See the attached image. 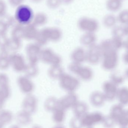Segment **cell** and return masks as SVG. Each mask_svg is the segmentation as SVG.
<instances>
[{"label": "cell", "instance_id": "cell-13", "mask_svg": "<svg viewBox=\"0 0 128 128\" xmlns=\"http://www.w3.org/2000/svg\"><path fill=\"white\" fill-rule=\"evenodd\" d=\"M18 84L22 92L26 95L31 94L34 90V84L30 78L26 76H22L18 79Z\"/></svg>", "mask_w": 128, "mask_h": 128}, {"label": "cell", "instance_id": "cell-3", "mask_svg": "<svg viewBox=\"0 0 128 128\" xmlns=\"http://www.w3.org/2000/svg\"><path fill=\"white\" fill-rule=\"evenodd\" d=\"M58 81L61 88L67 92H75L80 85L78 78L65 73L58 80Z\"/></svg>", "mask_w": 128, "mask_h": 128}, {"label": "cell", "instance_id": "cell-5", "mask_svg": "<svg viewBox=\"0 0 128 128\" xmlns=\"http://www.w3.org/2000/svg\"><path fill=\"white\" fill-rule=\"evenodd\" d=\"M78 26L80 30L84 33H95L99 28L98 22L92 18L84 17L78 22Z\"/></svg>", "mask_w": 128, "mask_h": 128}, {"label": "cell", "instance_id": "cell-32", "mask_svg": "<svg viewBox=\"0 0 128 128\" xmlns=\"http://www.w3.org/2000/svg\"><path fill=\"white\" fill-rule=\"evenodd\" d=\"M10 95V91L8 86L0 87V109L2 108Z\"/></svg>", "mask_w": 128, "mask_h": 128}, {"label": "cell", "instance_id": "cell-21", "mask_svg": "<svg viewBox=\"0 0 128 128\" xmlns=\"http://www.w3.org/2000/svg\"><path fill=\"white\" fill-rule=\"evenodd\" d=\"M64 73L61 65L51 66L48 71V75L51 79L58 80Z\"/></svg>", "mask_w": 128, "mask_h": 128}, {"label": "cell", "instance_id": "cell-18", "mask_svg": "<svg viewBox=\"0 0 128 128\" xmlns=\"http://www.w3.org/2000/svg\"><path fill=\"white\" fill-rule=\"evenodd\" d=\"M89 100L92 106L98 107L104 104L106 98L103 92L99 91H95L91 93Z\"/></svg>", "mask_w": 128, "mask_h": 128}, {"label": "cell", "instance_id": "cell-39", "mask_svg": "<svg viewBox=\"0 0 128 128\" xmlns=\"http://www.w3.org/2000/svg\"><path fill=\"white\" fill-rule=\"evenodd\" d=\"M70 128H83L81 118L74 116L70 122Z\"/></svg>", "mask_w": 128, "mask_h": 128}, {"label": "cell", "instance_id": "cell-57", "mask_svg": "<svg viewBox=\"0 0 128 128\" xmlns=\"http://www.w3.org/2000/svg\"></svg>", "mask_w": 128, "mask_h": 128}, {"label": "cell", "instance_id": "cell-36", "mask_svg": "<svg viewBox=\"0 0 128 128\" xmlns=\"http://www.w3.org/2000/svg\"><path fill=\"white\" fill-rule=\"evenodd\" d=\"M10 64V58L7 56L6 52H2L0 54V68L6 69Z\"/></svg>", "mask_w": 128, "mask_h": 128}, {"label": "cell", "instance_id": "cell-53", "mask_svg": "<svg viewBox=\"0 0 128 128\" xmlns=\"http://www.w3.org/2000/svg\"><path fill=\"white\" fill-rule=\"evenodd\" d=\"M52 128H65L61 124H58L56 126Z\"/></svg>", "mask_w": 128, "mask_h": 128}, {"label": "cell", "instance_id": "cell-26", "mask_svg": "<svg viewBox=\"0 0 128 128\" xmlns=\"http://www.w3.org/2000/svg\"><path fill=\"white\" fill-rule=\"evenodd\" d=\"M122 0H107L106 2V8L112 12H118L122 7Z\"/></svg>", "mask_w": 128, "mask_h": 128}, {"label": "cell", "instance_id": "cell-33", "mask_svg": "<svg viewBox=\"0 0 128 128\" xmlns=\"http://www.w3.org/2000/svg\"><path fill=\"white\" fill-rule=\"evenodd\" d=\"M112 29V35L114 37L123 39V38L126 36L124 27L116 25Z\"/></svg>", "mask_w": 128, "mask_h": 128}, {"label": "cell", "instance_id": "cell-17", "mask_svg": "<svg viewBox=\"0 0 128 128\" xmlns=\"http://www.w3.org/2000/svg\"><path fill=\"white\" fill-rule=\"evenodd\" d=\"M97 36L95 33H84L80 38V42L84 46L89 48L96 44Z\"/></svg>", "mask_w": 128, "mask_h": 128}, {"label": "cell", "instance_id": "cell-9", "mask_svg": "<svg viewBox=\"0 0 128 128\" xmlns=\"http://www.w3.org/2000/svg\"><path fill=\"white\" fill-rule=\"evenodd\" d=\"M38 106L37 98L32 94L27 95L23 99L22 102V110L32 115L36 112Z\"/></svg>", "mask_w": 128, "mask_h": 128}, {"label": "cell", "instance_id": "cell-44", "mask_svg": "<svg viewBox=\"0 0 128 128\" xmlns=\"http://www.w3.org/2000/svg\"><path fill=\"white\" fill-rule=\"evenodd\" d=\"M8 79L4 74H0V87L8 86Z\"/></svg>", "mask_w": 128, "mask_h": 128}, {"label": "cell", "instance_id": "cell-22", "mask_svg": "<svg viewBox=\"0 0 128 128\" xmlns=\"http://www.w3.org/2000/svg\"><path fill=\"white\" fill-rule=\"evenodd\" d=\"M16 120L20 125L26 126L30 124L32 122V115L22 110L17 114Z\"/></svg>", "mask_w": 128, "mask_h": 128}, {"label": "cell", "instance_id": "cell-42", "mask_svg": "<svg viewBox=\"0 0 128 128\" xmlns=\"http://www.w3.org/2000/svg\"><path fill=\"white\" fill-rule=\"evenodd\" d=\"M8 40L5 34H0V48L3 49L7 47Z\"/></svg>", "mask_w": 128, "mask_h": 128}, {"label": "cell", "instance_id": "cell-29", "mask_svg": "<svg viewBox=\"0 0 128 128\" xmlns=\"http://www.w3.org/2000/svg\"><path fill=\"white\" fill-rule=\"evenodd\" d=\"M125 78L124 74L122 75L119 72H114L110 74V80L118 86L124 82Z\"/></svg>", "mask_w": 128, "mask_h": 128}, {"label": "cell", "instance_id": "cell-47", "mask_svg": "<svg viewBox=\"0 0 128 128\" xmlns=\"http://www.w3.org/2000/svg\"><path fill=\"white\" fill-rule=\"evenodd\" d=\"M122 60L126 64L128 65V51H126L122 56Z\"/></svg>", "mask_w": 128, "mask_h": 128}, {"label": "cell", "instance_id": "cell-23", "mask_svg": "<svg viewBox=\"0 0 128 128\" xmlns=\"http://www.w3.org/2000/svg\"><path fill=\"white\" fill-rule=\"evenodd\" d=\"M44 105L47 112H52L59 106V99L54 96H50L46 99Z\"/></svg>", "mask_w": 128, "mask_h": 128}, {"label": "cell", "instance_id": "cell-40", "mask_svg": "<svg viewBox=\"0 0 128 128\" xmlns=\"http://www.w3.org/2000/svg\"><path fill=\"white\" fill-rule=\"evenodd\" d=\"M82 65V64L72 62L68 66V69L71 73L77 75Z\"/></svg>", "mask_w": 128, "mask_h": 128}, {"label": "cell", "instance_id": "cell-30", "mask_svg": "<svg viewBox=\"0 0 128 128\" xmlns=\"http://www.w3.org/2000/svg\"><path fill=\"white\" fill-rule=\"evenodd\" d=\"M117 96L122 104L128 103V88L122 87L119 88Z\"/></svg>", "mask_w": 128, "mask_h": 128}, {"label": "cell", "instance_id": "cell-37", "mask_svg": "<svg viewBox=\"0 0 128 128\" xmlns=\"http://www.w3.org/2000/svg\"><path fill=\"white\" fill-rule=\"evenodd\" d=\"M110 40L114 48L117 51L124 47V41L122 38L112 37Z\"/></svg>", "mask_w": 128, "mask_h": 128}, {"label": "cell", "instance_id": "cell-38", "mask_svg": "<svg viewBox=\"0 0 128 128\" xmlns=\"http://www.w3.org/2000/svg\"><path fill=\"white\" fill-rule=\"evenodd\" d=\"M21 40L12 38L8 40L7 47L11 50H17L20 48L21 46Z\"/></svg>", "mask_w": 128, "mask_h": 128}, {"label": "cell", "instance_id": "cell-35", "mask_svg": "<svg viewBox=\"0 0 128 128\" xmlns=\"http://www.w3.org/2000/svg\"><path fill=\"white\" fill-rule=\"evenodd\" d=\"M118 22L123 25H128V10H122L120 12L117 16Z\"/></svg>", "mask_w": 128, "mask_h": 128}, {"label": "cell", "instance_id": "cell-56", "mask_svg": "<svg viewBox=\"0 0 128 128\" xmlns=\"http://www.w3.org/2000/svg\"><path fill=\"white\" fill-rule=\"evenodd\" d=\"M32 128H42L40 126L38 125H34Z\"/></svg>", "mask_w": 128, "mask_h": 128}, {"label": "cell", "instance_id": "cell-55", "mask_svg": "<svg viewBox=\"0 0 128 128\" xmlns=\"http://www.w3.org/2000/svg\"><path fill=\"white\" fill-rule=\"evenodd\" d=\"M5 125L0 120V128H4Z\"/></svg>", "mask_w": 128, "mask_h": 128}, {"label": "cell", "instance_id": "cell-4", "mask_svg": "<svg viewBox=\"0 0 128 128\" xmlns=\"http://www.w3.org/2000/svg\"><path fill=\"white\" fill-rule=\"evenodd\" d=\"M40 60L50 66L61 65L62 62L60 56L49 48L42 49Z\"/></svg>", "mask_w": 128, "mask_h": 128}, {"label": "cell", "instance_id": "cell-46", "mask_svg": "<svg viewBox=\"0 0 128 128\" xmlns=\"http://www.w3.org/2000/svg\"><path fill=\"white\" fill-rule=\"evenodd\" d=\"M10 4L14 6H17L22 4L25 0H8Z\"/></svg>", "mask_w": 128, "mask_h": 128}, {"label": "cell", "instance_id": "cell-1", "mask_svg": "<svg viewBox=\"0 0 128 128\" xmlns=\"http://www.w3.org/2000/svg\"><path fill=\"white\" fill-rule=\"evenodd\" d=\"M98 45L102 54V68L106 70H113L118 63V51L114 48L110 39L104 40Z\"/></svg>", "mask_w": 128, "mask_h": 128}, {"label": "cell", "instance_id": "cell-6", "mask_svg": "<svg viewBox=\"0 0 128 128\" xmlns=\"http://www.w3.org/2000/svg\"><path fill=\"white\" fill-rule=\"evenodd\" d=\"M42 47L36 42L28 44L26 47L27 57L29 63L38 64L40 61Z\"/></svg>", "mask_w": 128, "mask_h": 128}, {"label": "cell", "instance_id": "cell-16", "mask_svg": "<svg viewBox=\"0 0 128 128\" xmlns=\"http://www.w3.org/2000/svg\"><path fill=\"white\" fill-rule=\"evenodd\" d=\"M72 110L74 116L81 118L88 112V106L86 102L79 101Z\"/></svg>", "mask_w": 128, "mask_h": 128}, {"label": "cell", "instance_id": "cell-11", "mask_svg": "<svg viewBox=\"0 0 128 128\" xmlns=\"http://www.w3.org/2000/svg\"><path fill=\"white\" fill-rule=\"evenodd\" d=\"M49 42H58L62 37V32L60 29L56 27H48L41 30Z\"/></svg>", "mask_w": 128, "mask_h": 128}, {"label": "cell", "instance_id": "cell-20", "mask_svg": "<svg viewBox=\"0 0 128 128\" xmlns=\"http://www.w3.org/2000/svg\"><path fill=\"white\" fill-rule=\"evenodd\" d=\"M37 27L32 23L24 27V38L28 40H35L39 32Z\"/></svg>", "mask_w": 128, "mask_h": 128}, {"label": "cell", "instance_id": "cell-51", "mask_svg": "<svg viewBox=\"0 0 128 128\" xmlns=\"http://www.w3.org/2000/svg\"><path fill=\"white\" fill-rule=\"evenodd\" d=\"M124 28L126 36H128V25L124 26Z\"/></svg>", "mask_w": 128, "mask_h": 128}, {"label": "cell", "instance_id": "cell-2", "mask_svg": "<svg viewBox=\"0 0 128 128\" xmlns=\"http://www.w3.org/2000/svg\"><path fill=\"white\" fill-rule=\"evenodd\" d=\"M34 16L32 9L25 4L18 6L15 12V20L18 24L22 26H26L32 23Z\"/></svg>", "mask_w": 128, "mask_h": 128}, {"label": "cell", "instance_id": "cell-28", "mask_svg": "<svg viewBox=\"0 0 128 128\" xmlns=\"http://www.w3.org/2000/svg\"><path fill=\"white\" fill-rule=\"evenodd\" d=\"M48 17L43 12H38L34 15L32 23L36 27L42 26L46 24Z\"/></svg>", "mask_w": 128, "mask_h": 128}, {"label": "cell", "instance_id": "cell-24", "mask_svg": "<svg viewBox=\"0 0 128 128\" xmlns=\"http://www.w3.org/2000/svg\"><path fill=\"white\" fill-rule=\"evenodd\" d=\"M66 112L61 108L58 107L52 113L53 122L58 124H61L65 119Z\"/></svg>", "mask_w": 128, "mask_h": 128}, {"label": "cell", "instance_id": "cell-45", "mask_svg": "<svg viewBox=\"0 0 128 128\" xmlns=\"http://www.w3.org/2000/svg\"><path fill=\"white\" fill-rule=\"evenodd\" d=\"M8 26L0 20V34H5L7 30Z\"/></svg>", "mask_w": 128, "mask_h": 128}, {"label": "cell", "instance_id": "cell-10", "mask_svg": "<svg viewBox=\"0 0 128 128\" xmlns=\"http://www.w3.org/2000/svg\"><path fill=\"white\" fill-rule=\"evenodd\" d=\"M81 120L84 128H90L101 122L102 120V117L98 113L88 112Z\"/></svg>", "mask_w": 128, "mask_h": 128}, {"label": "cell", "instance_id": "cell-43", "mask_svg": "<svg viewBox=\"0 0 128 128\" xmlns=\"http://www.w3.org/2000/svg\"><path fill=\"white\" fill-rule=\"evenodd\" d=\"M6 5L3 0H0V17L4 16L6 14Z\"/></svg>", "mask_w": 128, "mask_h": 128}, {"label": "cell", "instance_id": "cell-25", "mask_svg": "<svg viewBox=\"0 0 128 128\" xmlns=\"http://www.w3.org/2000/svg\"><path fill=\"white\" fill-rule=\"evenodd\" d=\"M26 76L31 78L35 77L39 73V69L37 64L28 63L26 64L24 70Z\"/></svg>", "mask_w": 128, "mask_h": 128}, {"label": "cell", "instance_id": "cell-41", "mask_svg": "<svg viewBox=\"0 0 128 128\" xmlns=\"http://www.w3.org/2000/svg\"><path fill=\"white\" fill-rule=\"evenodd\" d=\"M62 4V0H46V5L50 9H57Z\"/></svg>", "mask_w": 128, "mask_h": 128}, {"label": "cell", "instance_id": "cell-7", "mask_svg": "<svg viewBox=\"0 0 128 128\" xmlns=\"http://www.w3.org/2000/svg\"><path fill=\"white\" fill-rule=\"evenodd\" d=\"M86 52V62L89 64L94 65L101 62L102 54L99 45L96 44L89 47Z\"/></svg>", "mask_w": 128, "mask_h": 128}, {"label": "cell", "instance_id": "cell-12", "mask_svg": "<svg viewBox=\"0 0 128 128\" xmlns=\"http://www.w3.org/2000/svg\"><path fill=\"white\" fill-rule=\"evenodd\" d=\"M118 89V86L110 80L105 81L102 85V92L106 100H112L117 96Z\"/></svg>", "mask_w": 128, "mask_h": 128}, {"label": "cell", "instance_id": "cell-19", "mask_svg": "<svg viewBox=\"0 0 128 128\" xmlns=\"http://www.w3.org/2000/svg\"><path fill=\"white\" fill-rule=\"evenodd\" d=\"M78 78L84 81L91 80L94 76L93 70L90 67L82 65L76 75Z\"/></svg>", "mask_w": 128, "mask_h": 128}, {"label": "cell", "instance_id": "cell-27", "mask_svg": "<svg viewBox=\"0 0 128 128\" xmlns=\"http://www.w3.org/2000/svg\"><path fill=\"white\" fill-rule=\"evenodd\" d=\"M117 22V16L112 14L106 15L103 20V24L107 28H112L116 25Z\"/></svg>", "mask_w": 128, "mask_h": 128}, {"label": "cell", "instance_id": "cell-52", "mask_svg": "<svg viewBox=\"0 0 128 128\" xmlns=\"http://www.w3.org/2000/svg\"><path fill=\"white\" fill-rule=\"evenodd\" d=\"M124 75L126 78L128 79V68L126 70L125 72L124 73Z\"/></svg>", "mask_w": 128, "mask_h": 128}, {"label": "cell", "instance_id": "cell-31", "mask_svg": "<svg viewBox=\"0 0 128 128\" xmlns=\"http://www.w3.org/2000/svg\"><path fill=\"white\" fill-rule=\"evenodd\" d=\"M12 114L8 110H4L0 111V120L4 125L10 123L13 119Z\"/></svg>", "mask_w": 128, "mask_h": 128}, {"label": "cell", "instance_id": "cell-15", "mask_svg": "<svg viewBox=\"0 0 128 128\" xmlns=\"http://www.w3.org/2000/svg\"><path fill=\"white\" fill-rule=\"evenodd\" d=\"M10 64L18 72L24 71L26 66L23 58L21 56L14 54L10 58Z\"/></svg>", "mask_w": 128, "mask_h": 128}, {"label": "cell", "instance_id": "cell-50", "mask_svg": "<svg viewBox=\"0 0 128 128\" xmlns=\"http://www.w3.org/2000/svg\"><path fill=\"white\" fill-rule=\"evenodd\" d=\"M32 2L36 4H38V3H40L43 0H30Z\"/></svg>", "mask_w": 128, "mask_h": 128}, {"label": "cell", "instance_id": "cell-34", "mask_svg": "<svg viewBox=\"0 0 128 128\" xmlns=\"http://www.w3.org/2000/svg\"><path fill=\"white\" fill-rule=\"evenodd\" d=\"M24 30L23 26L19 24L16 26L12 32V38L19 40L24 38Z\"/></svg>", "mask_w": 128, "mask_h": 128}, {"label": "cell", "instance_id": "cell-49", "mask_svg": "<svg viewBox=\"0 0 128 128\" xmlns=\"http://www.w3.org/2000/svg\"><path fill=\"white\" fill-rule=\"evenodd\" d=\"M73 1V0H62V3L66 4H70Z\"/></svg>", "mask_w": 128, "mask_h": 128}, {"label": "cell", "instance_id": "cell-8", "mask_svg": "<svg viewBox=\"0 0 128 128\" xmlns=\"http://www.w3.org/2000/svg\"><path fill=\"white\" fill-rule=\"evenodd\" d=\"M78 96L75 92H67L64 97L59 99V106L65 110L72 109L79 101Z\"/></svg>", "mask_w": 128, "mask_h": 128}, {"label": "cell", "instance_id": "cell-14", "mask_svg": "<svg viewBox=\"0 0 128 128\" xmlns=\"http://www.w3.org/2000/svg\"><path fill=\"white\" fill-rule=\"evenodd\" d=\"M70 57L72 62L82 64L86 62V51L82 47H77L73 50Z\"/></svg>", "mask_w": 128, "mask_h": 128}, {"label": "cell", "instance_id": "cell-54", "mask_svg": "<svg viewBox=\"0 0 128 128\" xmlns=\"http://www.w3.org/2000/svg\"><path fill=\"white\" fill-rule=\"evenodd\" d=\"M9 128H20L19 126L17 125H13Z\"/></svg>", "mask_w": 128, "mask_h": 128}, {"label": "cell", "instance_id": "cell-58", "mask_svg": "<svg viewBox=\"0 0 128 128\" xmlns=\"http://www.w3.org/2000/svg\"></svg>", "mask_w": 128, "mask_h": 128}, {"label": "cell", "instance_id": "cell-48", "mask_svg": "<svg viewBox=\"0 0 128 128\" xmlns=\"http://www.w3.org/2000/svg\"><path fill=\"white\" fill-rule=\"evenodd\" d=\"M126 49V51H128V37L127 40L124 41V47Z\"/></svg>", "mask_w": 128, "mask_h": 128}]
</instances>
